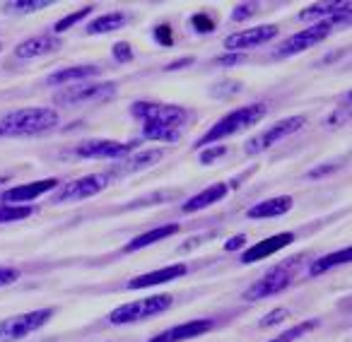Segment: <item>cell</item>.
Returning a JSON list of instances; mask_svg holds the SVG:
<instances>
[{"mask_svg": "<svg viewBox=\"0 0 352 342\" xmlns=\"http://www.w3.org/2000/svg\"><path fill=\"white\" fill-rule=\"evenodd\" d=\"M113 58H116L118 63H126V60H131L133 58L131 44H126V41H118V44L113 46Z\"/></svg>", "mask_w": 352, "mask_h": 342, "instance_id": "32", "label": "cell"}, {"mask_svg": "<svg viewBox=\"0 0 352 342\" xmlns=\"http://www.w3.org/2000/svg\"><path fill=\"white\" fill-rule=\"evenodd\" d=\"M244 244H246V234H236V236H232V239L227 241L225 249H227V251H239Z\"/></svg>", "mask_w": 352, "mask_h": 342, "instance_id": "37", "label": "cell"}, {"mask_svg": "<svg viewBox=\"0 0 352 342\" xmlns=\"http://www.w3.org/2000/svg\"><path fill=\"white\" fill-rule=\"evenodd\" d=\"M227 183H212V186H208L206 191H201L198 196H193L191 201H186V205H182V212L184 215H193V212L198 210H206V207L215 205V203H220L222 198L227 196Z\"/></svg>", "mask_w": 352, "mask_h": 342, "instance_id": "19", "label": "cell"}, {"mask_svg": "<svg viewBox=\"0 0 352 342\" xmlns=\"http://www.w3.org/2000/svg\"><path fill=\"white\" fill-rule=\"evenodd\" d=\"M179 229H182L179 225H162V227H157V229L145 231V234L135 236V239H133L131 244L123 246V253H135V251H140V249H147V246L157 244V241L169 239V236L179 234Z\"/></svg>", "mask_w": 352, "mask_h": 342, "instance_id": "20", "label": "cell"}, {"mask_svg": "<svg viewBox=\"0 0 352 342\" xmlns=\"http://www.w3.org/2000/svg\"><path fill=\"white\" fill-rule=\"evenodd\" d=\"M208 330H212L210 318H198V321H188V323H182V326L169 328V330L155 335L150 342H186V340H193V337L206 335Z\"/></svg>", "mask_w": 352, "mask_h": 342, "instance_id": "14", "label": "cell"}, {"mask_svg": "<svg viewBox=\"0 0 352 342\" xmlns=\"http://www.w3.org/2000/svg\"><path fill=\"white\" fill-rule=\"evenodd\" d=\"M92 10H94L92 5H85L82 10H78V12H73V15L63 17V20H60L58 25L54 27V32H56V34H60V32L70 30V27H73V25H78L80 20H85V17H87V15H89V12H92Z\"/></svg>", "mask_w": 352, "mask_h": 342, "instance_id": "29", "label": "cell"}, {"mask_svg": "<svg viewBox=\"0 0 352 342\" xmlns=\"http://www.w3.org/2000/svg\"><path fill=\"white\" fill-rule=\"evenodd\" d=\"M54 316V308H39V311L20 313V316H12L0 321V342H20L27 335H32L34 330L44 328L46 323Z\"/></svg>", "mask_w": 352, "mask_h": 342, "instance_id": "6", "label": "cell"}, {"mask_svg": "<svg viewBox=\"0 0 352 342\" xmlns=\"http://www.w3.org/2000/svg\"><path fill=\"white\" fill-rule=\"evenodd\" d=\"M193 25H196L198 32H210L212 30V22L208 20L206 15H196V17H193Z\"/></svg>", "mask_w": 352, "mask_h": 342, "instance_id": "39", "label": "cell"}, {"mask_svg": "<svg viewBox=\"0 0 352 342\" xmlns=\"http://www.w3.org/2000/svg\"><path fill=\"white\" fill-rule=\"evenodd\" d=\"M155 39L160 41L162 46H171L174 44V36H171V30L166 25H162V27H157V32H155Z\"/></svg>", "mask_w": 352, "mask_h": 342, "instance_id": "36", "label": "cell"}, {"mask_svg": "<svg viewBox=\"0 0 352 342\" xmlns=\"http://www.w3.org/2000/svg\"><path fill=\"white\" fill-rule=\"evenodd\" d=\"M307 126V118L302 116H292V118H285V121L275 123V126L265 128L263 133H258V135H254L249 142H246V155H258V152H265L270 150V147L275 145V142L285 140V137L294 135L297 130H302V128Z\"/></svg>", "mask_w": 352, "mask_h": 342, "instance_id": "8", "label": "cell"}, {"mask_svg": "<svg viewBox=\"0 0 352 342\" xmlns=\"http://www.w3.org/2000/svg\"><path fill=\"white\" fill-rule=\"evenodd\" d=\"M273 342H285V340H280V337H278V340H273Z\"/></svg>", "mask_w": 352, "mask_h": 342, "instance_id": "41", "label": "cell"}, {"mask_svg": "<svg viewBox=\"0 0 352 342\" xmlns=\"http://www.w3.org/2000/svg\"><path fill=\"white\" fill-rule=\"evenodd\" d=\"M30 205H0V225H8V222L27 220L32 215Z\"/></svg>", "mask_w": 352, "mask_h": 342, "instance_id": "28", "label": "cell"}, {"mask_svg": "<svg viewBox=\"0 0 352 342\" xmlns=\"http://www.w3.org/2000/svg\"><path fill=\"white\" fill-rule=\"evenodd\" d=\"M116 84L113 82H102V84H73V87L63 89L54 97V102L58 106H80V104H92V102H104V99L113 97Z\"/></svg>", "mask_w": 352, "mask_h": 342, "instance_id": "10", "label": "cell"}, {"mask_svg": "<svg viewBox=\"0 0 352 342\" xmlns=\"http://www.w3.org/2000/svg\"><path fill=\"white\" fill-rule=\"evenodd\" d=\"M107 186H109L107 174H89V176H82V179H78V181H70V183H65V186H60L54 196V205L87 201V198L102 193Z\"/></svg>", "mask_w": 352, "mask_h": 342, "instance_id": "9", "label": "cell"}, {"mask_svg": "<svg viewBox=\"0 0 352 342\" xmlns=\"http://www.w3.org/2000/svg\"><path fill=\"white\" fill-rule=\"evenodd\" d=\"M58 186V181L56 179H41V181H34V183H22V186H12L8 188L6 193H3V203L6 205H22V203H30V201H36V198H41L44 193L54 191V188Z\"/></svg>", "mask_w": 352, "mask_h": 342, "instance_id": "13", "label": "cell"}, {"mask_svg": "<svg viewBox=\"0 0 352 342\" xmlns=\"http://www.w3.org/2000/svg\"><path fill=\"white\" fill-rule=\"evenodd\" d=\"M347 20H350V10L326 17V20L316 22V25L307 27L304 32H297V34L289 36L287 41H283V44L275 49V56H278V58H287V56L302 54V51L311 49V46L321 44L323 39H328V36L333 34V30H336L338 25H342V22H347Z\"/></svg>", "mask_w": 352, "mask_h": 342, "instance_id": "3", "label": "cell"}, {"mask_svg": "<svg viewBox=\"0 0 352 342\" xmlns=\"http://www.w3.org/2000/svg\"><path fill=\"white\" fill-rule=\"evenodd\" d=\"M188 273V268L184 263H174V265H166V268H160L155 273H145L140 277L131 280L128 282V289H145V287H157V284H164V282H174V280L184 277Z\"/></svg>", "mask_w": 352, "mask_h": 342, "instance_id": "16", "label": "cell"}, {"mask_svg": "<svg viewBox=\"0 0 352 342\" xmlns=\"http://www.w3.org/2000/svg\"><path fill=\"white\" fill-rule=\"evenodd\" d=\"M184 65H191V58H184V60H176V63H171L166 70H176V68H184Z\"/></svg>", "mask_w": 352, "mask_h": 342, "instance_id": "40", "label": "cell"}, {"mask_svg": "<svg viewBox=\"0 0 352 342\" xmlns=\"http://www.w3.org/2000/svg\"><path fill=\"white\" fill-rule=\"evenodd\" d=\"M239 60H244V54H227V56H220V58H217V63L227 65V68H230V65L239 63Z\"/></svg>", "mask_w": 352, "mask_h": 342, "instance_id": "38", "label": "cell"}, {"mask_svg": "<svg viewBox=\"0 0 352 342\" xmlns=\"http://www.w3.org/2000/svg\"><path fill=\"white\" fill-rule=\"evenodd\" d=\"M131 113L142 123V126H164L182 130V126L188 121V111L184 106L160 102H135L131 106Z\"/></svg>", "mask_w": 352, "mask_h": 342, "instance_id": "4", "label": "cell"}, {"mask_svg": "<svg viewBox=\"0 0 352 342\" xmlns=\"http://www.w3.org/2000/svg\"><path fill=\"white\" fill-rule=\"evenodd\" d=\"M60 49V39L56 34H41V36H32V39L22 41L15 49V56L22 60L27 58H39V56L54 54V51Z\"/></svg>", "mask_w": 352, "mask_h": 342, "instance_id": "17", "label": "cell"}, {"mask_svg": "<svg viewBox=\"0 0 352 342\" xmlns=\"http://www.w3.org/2000/svg\"><path fill=\"white\" fill-rule=\"evenodd\" d=\"M350 10V3H316V5H309L299 12V22H311V20H326L331 15H338V12Z\"/></svg>", "mask_w": 352, "mask_h": 342, "instance_id": "23", "label": "cell"}, {"mask_svg": "<svg viewBox=\"0 0 352 342\" xmlns=\"http://www.w3.org/2000/svg\"><path fill=\"white\" fill-rule=\"evenodd\" d=\"M51 5V0H12V3H6L3 10L6 12H36L44 10V8Z\"/></svg>", "mask_w": 352, "mask_h": 342, "instance_id": "27", "label": "cell"}, {"mask_svg": "<svg viewBox=\"0 0 352 342\" xmlns=\"http://www.w3.org/2000/svg\"><path fill=\"white\" fill-rule=\"evenodd\" d=\"M128 12L116 10V12H109V15H102L97 20H92L87 25V34H107V32H116L121 30L123 25H128Z\"/></svg>", "mask_w": 352, "mask_h": 342, "instance_id": "22", "label": "cell"}, {"mask_svg": "<svg viewBox=\"0 0 352 342\" xmlns=\"http://www.w3.org/2000/svg\"><path fill=\"white\" fill-rule=\"evenodd\" d=\"M162 159V150H145V152H138L133 155L128 161H123V174H133V171H142L147 166H155L157 161Z\"/></svg>", "mask_w": 352, "mask_h": 342, "instance_id": "25", "label": "cell"}, {"mask_svg": "<svg viewBox=\"0 0 352 342\" xmlns=\"http://www.w3.org/2000/svg\"><path fill=\"white\" fill-rule=\"evenodd\" d=\"M265 113H268V104H249V106L234 109V111L227 113L225 118H220L206 135L198 137L196 147L201 150V147H206V145H212V142H220L230 135H236V133L256 126L261 118H265Z\"/></svg>", "mask_w": 352, "mask_h": 342, "instance_id": "1", "label": "cell"}, {"mask_svg": "<svg viewBox=\"0 0 352 342\" xmlns=\"http://www.w3.org/2000/svg\"><path fill=\"white\" fill-rule=\"evenodd\" d=\"M58 113L54 109L34 106V109H17L8 113L0 121V135H36V133L51 130L58 126Z\"/></svg>", "mask_w": 352, "mask_h": 342, "instance_id": "2", "label": "cell"}, {"mask_svg": "<svg viewBox=\"0 0 352 342\" xmlns=\"http://www.w3.org/2000/svg\"><path fill=\"white\" fill-rule=\"evenodd\" d=\"M0 183H6V179H0Z\"/></svg>", "mask_w": 352, "mask_h": 342, "instance_id": "42", "label": "cell"}, {"mask_svg": "<svg viewBox=\"0 0 352 342\" xmlns=\"http://www.w3.org/2000/svg\"><path fill=\"white\" fill-rule=\"evenodd\" d=\"M174 299L169 294H157V297H150V299H138V301H131V304H123V306L113 308L109 313V323L113 326H126V323H140L150 316H157V313H164L166 308L171 306Z\"/></svg>", "mask_w": 352, "mask_h": 342, "instance_id": "5", "label": "cell"}, {"mask_svg": "<svg viewBox=\"0 0 352 342\" xmlns=\"http://www.w3.org/2000/svg\"><path fill=\"white\" fill-rule=\"evenodd\" d=\"M292 241H294L292 231H283V234L268 236V239H263L261 244H254L251 249H246L244 255H241V263H258V260H263V258H270V255L283 251L285 246H289Z\"/></svg>", "mask_w": 352, "mask_h": 342, "instance_id": "15", "label": "cell"}, {"mask_svg": "<svg viewBox=\"0 0 352 342\" xmlns=\"http://www.w3.org/2000/svg\"><path fill=\"white\" fill-rule=\"evenodd\" d=\"M225 152H227V147H208V150L201 152V161L203 164H212V161L220 159Z\"/></svg>", "mask_w": 352, "mask_h": 342, "instance_id": "33", "label": "cell"}, {"mask_svg": "<svg viewBox=\"0 0 352 342\" xmlns=\"http://www.w3.org/2000/svg\"><path fill=\"white\" fill-rule=\"evenodd\" d=\"M294 268H297V260H287V263L275 265L270 273H265L258 282H254L249 289H246L244 299L246 301H258V299L273 297V294L283 292V289L289 287V282H292Z\"/></svg>", "mask_w": 352, "mask_h": 342, "instance_id": "7", "label": "cell"}, {"mask_svg": "<svg viewBox=\"0 0 352 342\" xmlns=\"http://www.w3.org/2000/svg\"><path fill=\"white\" fill-rule=\"evenodd\" d=\"M350 258H352V249H342V251H336V253H328V255H323V258L314 260V263L309 265V275L316 277V275L328 273V270L338 268V265L350 263Z\"/></svg>", "mask_w": 352, "mask_h": 342, "instance_id": "24", "label": "cell"}, {"mask_svg": "<svg viewBox=\"0 0 352 342\" xmlns=\"http://www.w3.org/2000/svg\"><path fill=\"white\" fill-rule=\"evenodd\" d=\"M275 36H278V27H275V25L254 27V30L236 32V34L227 36V39H225V49L232 51V54H241V51L258 49V46L268 44V41L275 39Z\"/></svg>", "mask_w": 352, "mask_h": 342, "instance_id": "11", "label": "cell"}, {"mask_svg": "<svg viewBox=\"0 0 352 342\" xmlns=\"http://www.w3.org/2000/svg\"><path fill=\"white\" fill-rule=\"evenodd\" d=\"M294 205L292 196H278V198H268V201L256 203L254 207L246 210L249 220H268V217H280L285 212H289Z\"/></svg>", "mask_w": 352, "mask_h": 342, "instance_id": "18", "label": "cell"}, {"mask_svg": "<svg viewBox=\"0 0 352 342\" xmlns=\"http://www.w3.org/2000/svg\"><path fill=\"white\" fill-rule=\"evenodd\" d=\"M142 137L145 140H160V142H176L182 137V130L164 126H142Z\"/></svg>", "mask_w": 352, "mask_h": 342, "instance_id": "26", "label": "cell"}, {"mask_svg": "<svg viewBox=\"0 0 352 342\" xmlns=\"http://www.w3.org/2000/svg\"><path fill=\"white\" fill-rule=\"evenodd\" d=\"M99 65H75V68H63L58 73H51L46 78V82L54 84V87H60V84H70V82H78V80H87L99 75Z\"/></svg>", "mask_w": 352, "mask_h": 342, "instance_id": "21", "label": "cell"}, {"mask_svg": "<svg viewBox=\"0 0 352 342\" xmlns=\"http://www.w3.org/2000/svg\"><path fill=\"white\" fill-rule=\"evenodd\" d=\"M256 10H258V5H256V3H244V5H236L234 8V15H232V20H234V22L249 20V17L256 15Z\"/></svg>", "mask_w": 352, "mask_h": 342, "instance_id": "30", "label": "cell"}, {"mask_svg": "<svg viewBox=\"0 0 352 342\" xmlns=\"http://www.w3.org/2000/svg\"><path fill=\"white\" fill-rule=\"evenodd\" d=\"M285 318H289V311H285V308H275L273 313H268V316L261 321V328H265V326H275V323H280V321H285Z\"/></svg>", "mask_w": 352, "mask_h": 342, "instance_id": "34", "label": "cell"}, {"mask_svg": "<svg viewBox=\"0 0 352 342\" xmlns=\"http://www.w3.org/2000/svg\"><path fill=\"white\" fill-rule=\"evenodd\" d=\"M75 155L82 159H118V157L131 155V145L118 140H85L75 147Z\"/></svg>", "mask_w": 352, "mask_h": 342, "instance_id": "12", "label": "cell"}, {"mask_svg": "<svg viewBox=\"0 0 352 342\" xmlns=\"http://www.w3.org/2000/svg\"><path fill=\"white\" fill-rule=\"evenodd\" d=\"M17 277H20V270H15V268H0V287H8V284H12Z\"/></svg>", "mask_w": 352, "mask_h": 342, "instance_id": "35", "label": "cell"}, {"mask_svg": "<svg viewBox=\"0 0 352 342\" xmlns=\"http://www.w3.org/2000/svg\"><path fill=\"white\" fill-rule=\"evenodd\" d=\"M0 137H3V135H0Z\"/></svg>", "mask_w": 352, "mask_h": 342, "instance_id": "43", "label": "cell"}, {"mask_svg": "<svg viewBox=\"0 0 352 342\" xmlns=\"http://www.w3.org/2000/svg\"><path fill=\"white\" fill-rule=\"evenodd\" d=\"M311 328H316V321H309V323H302V326H294L292 330L283 332V335H280V340H285V342H292L294 337L304 335V332H307V330H311Z\"/></svg>", "mask_w": 352, "mask_h": 342, "instance_id": "31", "label": "cell"}]
</instances>
